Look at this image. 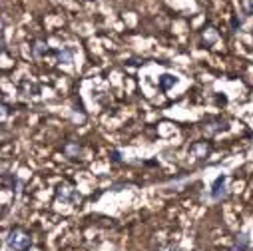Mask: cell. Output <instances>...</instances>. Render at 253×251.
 <instances>
[{"instance_id":"1","label":"cell","mask_w":253,"mask_h":251,"mask_svg":"<svg viewBox=\"0 0 253 251\" xmlns=\"http://www.w3.org/2000/svg\"><path fill=\"white\" fill-rule=\"evenodd\" d=\"M8 245H10L12 249H16V251H28V247H30V237H28L26 233H22V231L16 230V231L10 233Z\"/></svg>"}]
</instances>
